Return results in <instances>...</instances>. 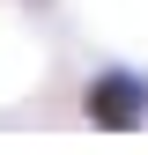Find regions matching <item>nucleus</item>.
I'll return each mask as SVG.
<instances>
[{
  "mask_svg": "<svg viewBox=\"0 0 148 155\" xmlns=\"http://www.w3.org/2000/svg\"><path fill=\"white\" fill-rule=\"evenodd\" d=\"M148 118V74H126V67H111L89 81V126H104V133H126V126H141Z\"/></svg>",
  "mask_w": 148,
  "mask_h": 155,
  "instance_id": "nucleus-1",
  "label": "nucleus"
}]
</instances>
